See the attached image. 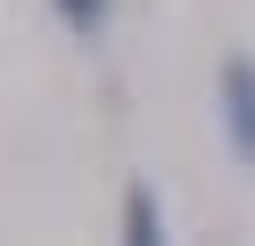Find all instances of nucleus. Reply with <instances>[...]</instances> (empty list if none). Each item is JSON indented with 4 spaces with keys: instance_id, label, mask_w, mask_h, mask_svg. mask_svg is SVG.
Listing matches in <instances>:
<instances>
[{
    "instance_id": "1",
    "label": "nucleus",
    "mask_w": 255,
    "mask_h": 246,
    "mask_svg": "<svg viewBox=\"0 0 255 246\" xmlns=\"http://www.w3.org/2000/svg\"><path fill=\"white\" fill-rule=\"evenodd\" d=\"M222 123H231V148L255 164V58L222 66Z\"/></svg>"
},
{
    "instance_id": "2",
    "label": "nucleus",
    "mask_w": 255,
    "mask_h": 246,
    "mask_svg": "<svg viewBox=\"0 0 255 246\" xmlns=\"http://www.w3.org/2000/svg\"><path fill=\"white\" fill-rule=\"evenodd\" d=\"M124 246H173V238H165V205H156V189H132V197H124Z\"/></svg>"
},
{
    "instance_id": "3",
    "label": "nucleus",
    "mask_w": 255,
    "mask_h": 246,
    "mask_svg": "<svg viewBox=\"0 0 255 246\" xmlns=\"http://www.w3.org/2000/svg\"><path fill=\"white\" fill-rule=\"evenodd\" d=\"M58 16H66L74 33H99L107 25V0H58Z\"/></svg>"
}]
</instances>
